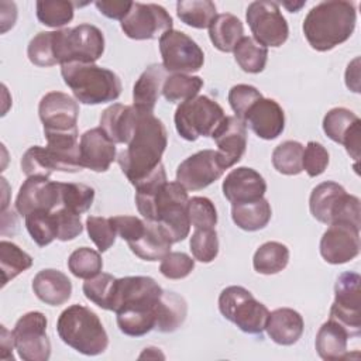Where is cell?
I'll list each match as a JSON object with an SVG mask.
<instances>
[{"label":"cell","instance_id":"6da1fadb","mask_svg":"<svg viewBox=\"0 0 361 361\" xmlns=\"http://www.w3.org/2000/svg\"><path fill=\"white\" fill-rule=\"evenodd\" d=\"M164 289L151 276H124L116 279L111 310L117 326L130 337H141L155 329L158 305Z\"/></svg>","mask_w":361,"mask_h":361},{"label":"cell","instance_id":"7a4b0ae2","mask_svg":"<svg viewBox=\"0 0 361 361\" xmlns=\"http://www.w3.org/2000/svg\"><path fill=\"white\" fill-rule=\"evenodd\" d=\"M166 145L168 135L164 123L154 113L140 111L134 134L127 148L117 157L121 172L134 188L162 165L161 158Z\"/></svg>","mask_w":361,"mask_h":361},{"label":"cell","instance_id":"3957f363","mask_svg":"<svg viewBox=\"0 0 361 361\" xmlns=\"http://www.w3.org/2000/svg\"><path fill=\"white\" fill-rule=\"evenodd\" d=\"M355 6L351 1L329 0L312 7L303 20V34L309 45L326 52L345 42L354 32Z\"/></svg>","mask_w":361,"mask_h":361},{"label":"cell","instance_id":"277c9868","mask_svg":"<svg viewBox=\"0 0 361 361\" xmlns=\"http://www.w3.org/2000/svg\"><path fill=\"white\" fill-rule=\"evenodd\" d=\"M61 75L76 100L83 104L114 102L121 94L120 78L113 71L96 63H63L61 65Z\"/></svg>","mask_w":361,"mask_h":361},{"label":"cell","instance_id":"5b68a950","mask_svg":"<svg viewBox=\"0 0 361 361\" xmlns=\"http://www.w3.org/2000/svg\"><path fill=\"white\" fill-rule=\"evenodd\" d=\"M59 338L85 355H99L109 345V336L99 316L86 306L72 305L58 317Z\"/></svg>","mask_w":361,"mask_h":361},{"label":"cell","instance_id":"8992f818","mask_svg":"<svg viewBox=\"0 0 361 361\" xmlns=\"http://www.w3.org/2000/svg\"><path fill=\"white\" fill-rule=\"evenodd\" d=\"M56 63H94L104 52V35L92 24L54 31Z\"/></svg>","mask_w":361,"mask_h":361},{"label":"cell","instance_id":"52a82bcc","mask_svg":"<svg viewBox=\"0 0 361 361\" xmlns=\"http://www.w3.org/2000/svg\"><path fill=\"white\" fill-rule=\"evenodd\" d=\"M219 310L224 319L234 323L241 331L248 334H262L269 310L258 302L244 286L231 285L221 290L219 296Z\"/></svg>","mask_w":361,"mask_h":361},{"label":"cell","instance_id":"ba28073f","mask_svg":"<svg viewBox=\"0 0 361 361\" xmlns=\"http://www.w3.org/2000/svg\"><path fill=\"white\" fill-rule=\"evenodd\" d=\"M224 117V110L217 102L207 96H195L176 107L173 120L183 140L196 141L199 137H212Z\"/></svg>","mask_w":361,"mask_h":361},{"label":"cell","instance_id":"9c48e42d","mask_svg":"<svg viewBox=\"0 0 361 361\" xmlns=\"http://www.w3.org/2000/svg\"><path fill=\"white\" fill-rule=\"evenodd\" d=\"M361 276L357 272H343L334 285V302L330 317L340 323L351 337L361 333Z\"/></svg>","mask_w":361,"mask_h":361},{"label":"cell","instance_id":"30bf717a","mask_svg":"<svg viewBox=\"0 0 361 361\" xmlns=\"http://www.w3.org/2000/svg\"><path fill=\"white\" fill-rule=\"evenodd\" d=\"M245 18L254 35L252 38L262 47L278 48L288 39L289 27L278 3L268 0L252 1L247 7Z\"/></svg>","mask_w":361,"mask_h":361},{"label":"cell","instance_id":"8fae6325","mask_svg":"<svg viewBox=\"0 0 361 361\" xmlns=\"http://www.w3.org/2000/svg\"><path fill=\"white\" fill-rule=\"evenodd\" d=\"M162 66L172 73H193L202 69L204 54L202 48L185 32L169 30L159 38Z\"/></svg>","mask_w":361,"mask_h":361},{"label":"cell","instance_id":"7c38bea8","mask_svg":"<svg viewBox=\"0 0 361 361\" xmlns=\"http://www.w3.org/2000/svg\"><path fill=\"white\" fill-rule=\"evenodd\" d=\"M47 317L41 312L23 314L14 329V347L24 361H47L51 355V341L47 336Z\"/></svg>","mask_w":361,"mask_h":361},{"label":"cell","instance_id":"4fadbf2b","mask_svg":"<svg viewBox=\"0 0 361 361\" xmlns=\"http://www.w3.org/2000/svg\"><path fill=\"white\" fill-rule=\"evenodd\" d=\"M124 34L137 41L161 38L166 31L172 30L173 21L169 13L155 3H137L120 23Z\"/></svg>","mask_w":361,"mask_h":361},{"label":"cell","instance_id":"5bb4252c","mask_svg":"<svg viewBox=\"0 0 361 361\" xmlns=\"http://www.w3.org/2000/svg\"><path fill=\"white\" fill-rule=\"evenodd\" d=\"M226 168L217 151L202 149L183 159L176 169V182L186 190H200L216 182Z\"/></svg>","mask_w":361,"mask_h":361},{"label":"cell","instance_id":"9a60e30c","mask_svg":"<svg viewBox=\"0 0 361 361\" xmlns=\"http://www.w3.org/2000/svg\"><path fill=\"white\" fill-rule=\"evenodd\" d=\"M360 254V227L347 221L330 223L320 240V255L329 264L338 265Z\"/></svg>","mask_w":361,"mask_h":361},{"label":"cell","instance_id":"2e32d148","mask_svg":"<svg viewBox=\"0 0 361 361\" xmlns=\"http://www.w3.org/2000/svg\"><path fill=\"white\" fill-rule=\"evenodd\" d=\"M62 207L61 182H52L44 176H28L20 186L16 197V209L21 216L34 210L54 212Z\"/></svg>","mask_w":361,"mask_h":361},{"label":"cell","instance_id":"e0dca14e","mask_svg":"<svg viewBox=\"0 0 361 361\" xmlns=\"http://www.w3.org/2000/svg\"><path fill=\"white\" fill-rule=\"evenodd\" d=\"M38 114L44 126V133L72 131L78 128L79 104L66 93L49 92L41 97Z\"/></svg>","mask_w":361,"mask_h":361},{"label":"cell","instance_id":"ac0fdd59","mask_svg":"<svg viewBox=\"0 0 361 361\" xmlns=\"http://www.w3.org/2000/svg\"><path fill=\"white\" fill-rule=\"evenodd\" d=\"M323 131L331 141L343 144L351 158H360L361 120L355 113L345 107L329 110L323 118Z\"/></svg>","mask_w":361,"mask_h":361},{"label":"cell","instance_id":"d6986e66","mask_svg":"<svg viewBox=\"0 0 361 361\" xmlns=\"http://www.w3.org/2000/svg\"><path fill=\"white\" fill-rule=\"evenodd\" d=\"M217 145L219 158L226 169L235 165L247 148V124L235 117L226 116L212 134Z\"/></svg>","mask_w":361,"mask_h":361},{"label":"cell","instance_id":"ffe728a7","mask_svg":"<svg viewBox=\"0 0 361 361\" xmlns=\"http://www.w3.org/2000/svg\"><path fill=\"white\" fill-rule=\"evenodd\" d=\"M47 138V155L54 171L79 172L83 169L80 162V144L78 142V128L72 131L44 133Z\"/></svg>","mask_w":361,"mask_h":361},{"label":"cell","instance_id":"44dd1931","mask_svg":"<svg viewBox=\"0 0 361 361\" xmlns=\"http://www.w3.org/2000/svg\"><path fill=\"white\" fill-rule=\"evenodd\" d=\"M223 195L231 203L254 202L264 197L267 192V182L255 169L240 166L228 172L223 180Z\"/></svg>","mask_w":361,"mask_h":361},{"label":"cell","instance_id":"7402d4cb","mask_svg":"<svg viewBox=\"0 0 361 361\" xmlns=\"http://www.w3.org/2000/svg\"><path fill=\"white\" fill-rule=\"evenodd\" d=\"M80 162L83 168L94 172H106L114 162L116 144L100 128H90L80 137Z\"/></svg>","mask_w":361,"mask_h":361},{"label":"cell","instance_id":"603a6c76","mask_svg":"<svg viewBox=\"0 0 361 361\" xmlns=\"http://www.w3.org/2000/svg\"><path fill=\"white\" fill-rule=\"evenodd\" d=\"M244 123L262 140H275L285 128V113L274 99L261 97L248 110Z\"/></svg>","mask_w":361,"mask_h":361},{"label":"cell","instance_id":"cb8c5ba5","mask_svg":"<svg viewBox=\"0 0 361 361\" xmlns=\"http://www.w3.org/2000/svg\"><path fill=\"white\" fill-rule=\"evenodd\" d=\"M138 117L140 111L134 106L114 103L103 110L100 128L114 144H128L137 127Z\"/></svg>","mask_w":361,"mask_h":361},{"label":"cell","instance_id":"d4e9b609","mask_svg":"<svg viewBox=\"0 0 361 361\" xmlns=\"http://www.w3.org/2000/svg\"><path fill=\"white\" fill-rule=\"evenodd\" d=\"M166 78L168 72L162 63L149 65L134 83L133 106L142 113H154Z\"/></svg>","mask_w":361,"mask_h":361},{"label":"cell","instance_id":"484cf974","mask_svg":"<svg viewBox=\"0 0 361 361\" xmlns=\"http://www.w3.org/2000/svg\"><path fill=\"white\" fill-rule=\"evenodd\" d=\"M35 296L49 306H59L69 300L72 295V282L61 271L47 268L41 269L32 279Z\"/></svg>","mask_w":361,"mask_h":361},{"label":"cell","instance_id":"4316f807","mask_svg":"<svg viewBox=\"0 0 361 361\" xmlns=\"http://www.w3.org/2000/svg\"><path fill=\"white\" fill-rule=\"evenodd\" d=\"M305 323L299 312L279 307L268 314L265 330L271 340L279 345H292L303 334Z\"/></svg>","mask_w":361,"mask_h":361},{"label":"cell","instance_id":"83f0119b","mask_svg":"<svg viewBox=\"0 0 361 361\" xmlns=\"http://www.w3.org/2000/svg\"><path fill=\"white\" fill-rule=\"evenodd\" d=\"M350 333L336 320L329 319L322 324L316 334V350L320 358L326 361H338L350 357L347 350V343Z\"/></svg>","mask_w":361,"mask_h":361},{"label":"cell","instance_id":"f1b7e54d","mask_svg":"<svg viewBox=\"0 0 361 361\" xmlns=\"http://www.w3.org/2000/svg\"><path fill=\"white\" fill-rule=\"evenodd\" d=\"M172 241L164 228L155 223L145 220V231L137 240L128 244L130 250L144 261L162 259L171 251Z\"/></svg>","mask_w":361,"mask_h":361},{"label":"cell","instance_id":"f546056e","mask_svg":"<svg viewBox=\"0 0 361 361\" xmlns=\"http://www.w3.org/2000/svg\"><path fill=\"white\" fill-rule=\"evenodd\" d=\"M209 37L219 51L233 52L244 37L243 23L230 13L217 14L209 27Z\"/></svg>","mask_w":361,"mask_h":361},{"label":"cell","instance_id":"4dcf8cb0","mask_svg":"<svg viewBox=\"0 0 361 361\" xmlns=\"http://www.w3.org/2000/svg\"><path fill=\"white\" fill-rule=\"evenodd\" d=\"M271 216V204L264 197L254 202L231 204V219L234 224L245 231L264 228L269 223Z\"/></svg>","mask_w":361,"mask_h":361},{"label":"cell","instance_id":"1f68e13d","mask_svg":"<svg viewBox=\"0 0 361 361\" xmlns=\"http://www.w3.org/2000/svg\"><path fill=\"white\" fill-rule=\"evenodd\" d=\"M188 314L186 300L171 290H164L158 305L155 329L161 333H172L178 330Z\"/></svg>","mask_w":361,"mask_h":361},{"label":"cell","instance_id":"d6a6232c","mask_svg":"<svg viewBox=\"0 0 361 361\" xmlns=\"http://www.w3.org/2000/svg\"><path fill=\"white\" fill-rule=\"evenodd\" d=\"M345 189L331 180H326L313 188L309 197V209L312 216L324 224H330L331 213Z\"/></svg>","mask_w":361,"mask_h":361},{"label":"cell","instance_id":"836d02e7","mask_svg":"<svg viewBox=\"0 0 361 361\" xmlns=\"http://www.w3.org/2000/svg\"><path fill=\"white\" fill-rule=\"evenodd\" d=\"M289 248L278 241H267L259 245L252 257V267L258 274L274 275L286 268Z\"/></svg>","mask_w":361,"mask_h":361},{"label":"cell","instance_id":"e575fe53","mask_svg":"<svg viewBox=\"0 0 361 361\" xmlns=\"http://www.w3.org/2000/svg\"><path fill=\"white\" fill-rule=\"evenodd\" d=\"M176 14L192 28H209L216 18V6L210 0H182L176 3Z\"/></svg>","mask_w":361,"mask_h":361},{"label":"cell","instance_id":"d590c367","mask_svg":"<svg viewBox=\"0 0 361 361\" xmlns=\"http://www.w3.org/2000/svg\"><path fill=\"white\" fill-rule=\"evenodd\" d=\"M203 87V79L199 76L185 75V73H172L164 82L162 96L169 103H183L189 99L197 96Z\"/></svg>","mask_w":361,"mask_h":361},{"label":"cell","instance_id":"8d00e7d4","mask_svg":"<svg viewBox=\"0 0 361 361\" xmlns=\"http://www.w3.org/2000/svg\"><path fill=\"white\" fill-rule=\"evenodd\" d=\"M238 66L247 73H259L264 71L268 59V49L258 44L252 37H243L233 51Z\"/></svg>","mask_w":361,"mask_h":361},{"label":"cell","instance_id":"74e56055","mask_svg":"<svg viewBox=\"0 0 361 361\" xmlns=\"http://www.w3.org/2000/svg\"><path fill=\"white\" fill-rule=\"evenodd\" d=\"M32 265V258L25 251H23L17 244L11 241H0V267L3 275V286L28 269Z\"/></svg>","mask_w":361,"mask_h":361},{"label":"cell","instance_id":"f35d334b","mask_svg":"<svg viewBox=\"0 0 361 361\" xmlns=\"http://www.w3.org/2000/svg\"><path fill=\"white\" fill-rule=\"evenodd\" d=\"M37 18L51 28H61L72 21L75 4L66 0H39L35 4Z\"/></svg>","mask_w":361,"mask_h":361},{"label":"cell","instance_id":"ab89813d","mask_svg":"<svg viewBox=\"0 0 361 361\" xmlns=\"http://www.w3.org/2000/svg\"><path fill=\"white\" fill-rule=\"evenodd\" d=\"M303 148L305 147L299 141H283L272 152L274 168L282 175H299L303 171Z\"/></svg>","mask_w":361,"mask_h":361},{"label":"cell","instance_id":"60d3db41","mask_svg":"<svg viewBox=\"0 0 361 361\" xmlns=\"http://www.w3.org/2000/svg\"><path fill=\"white\" fill-rule=\"evenodd\" d=\"M25 227L37 245L45 247L56 238V224L52 212L34 210L25 216Z\"/></svg>","mask_w":361,"mask_h":361},{"label":"cell","instance_id":"b9f144b4","mask_svg":"<svg viewBox=\"0 0 361 361\" xmlns=\"http://www.w3.org/2000/svg\"><path fill=\"white\" fill-rule=\"evenodd\" d=\"M116 279L117 278H114L110 274L100 272L90 279H86V282H83L82 290L85 296L90 302H93L96 306L104 310H111V300H113Z\"/></svg>","mask_w":361,"mask_h":361},{"label":"cell","instance_id":"7bdbcfd3","mask_svg":"<svg viewBox=\"0 0 361 361\" xmlns=\"http://www.w3.org/2000/svg\"><path fill=\"white\" fill-rule=\"evenodd\" d=\"M68 268L76 278L90 279L102 272L103 261L99 251L89 247H80L69 255Z\"/></svg>","mask_w":361,"mask_h":361},{"label":"cell","instance_id":"ee69618b","mask_svg":"<svg viewBox=\"0 0 361 361\" xmlns=\"http://www.w3.org/2000/svg\"><path fill=\"white\" fill-rule=\"evenodd\" d=\"M62 206L76 214L87 212L94 200V189L85 183H63L61 182Z\"/></svg>","mask_w":361,"mask_h":361},{"label":"cell","instance_id":"f6af8a7d","mask_svg":"<svg viewBox=\"0 0 361 361\" xmlns=\"http://www.w3.org/2000/svg\"><path fill=\"white\" fill-rule=\"evenodd\" d=\"M190 251L195 259L209 264L219 254V238L214 228H195L190 237Z\"/></svg>","mask_w":361,"mask_h":361},{"label":"cell","instance_id":"bcb514c9","mask_svg":"<svg viewBox=\"0 0 361 361\" xmlns=\"http://www.w3.org/2000/svg\"><path fill=\"white\" fill-rule=\"evenodd\" d=\"M27 55L31 63L37 66H54L56 65L54 51V31L38 32L28 44Z\"/></svg>","mask_w":361,"mask_h":361},{"label":"cell","instance_id":"7dc6e473","mask_svg":"<svg viewBox=\"0 0 361 361\" xmlns=\"http://www.w3.org/2000/svg\"><path fill=\"white\" fill-rule=\"evenodd\" d=\"M188 216L195 228H214L217 224V210L214 203L203 196H195L188 200Z\"/></svg>","mask_w":361,"mask_h":361},{"label":"cell","instance_id":"c3c4849f","mask_svg":"<svg viewBox=\"0 0 361 361\" xmlns=\"http://www.w3.org/2000/svg\"><path fill=\"white\" fill-rule=\"evenodd\" d=\"M86 230H87L89 238L94 243L99 252L107 251L116 241L117 231H116L110 217L87 216Z\"/></svg>","mask_w":361,"mask_h":361},{"label":"cell","instance_id":"681fc988","mask_svg":"<svg viewBox=\"0 0 361 361\" xmlns=\"http://www.w3.org/2000/svg\"><path fill=\"white\" fill-rule=\"evenodd\" d=\"M261 97H264V96L255 86L245 85V83L235 85L228 92V103H230L233 111L235 113V117L241 118L243 121H244L250 107Z\"/></svg>","mask_w":361,"mask_h":361},{"label":"cell","instance_id":"f907efd6","mask_svg":"<svg viewBox=\"0 0 361 361\" xmlns=\"http://www.w3.org/2000/svg\"><path fill=\"white\" fill-rule=\"evenodd\" d=\"M21 171L27 176H44L49 178L54 169L51 168L45 147H30L21 158Z\"/></svg>","mask_w":361,"mask_h":361},{"label":"cell","instance_id":"816d5d0a","mask_svg":"<svg viewBox=\"0 0 361 361\" xmlns=\"http://www.w3.org/2000/svg\"><path fill=\"white\" fill-rule=\"evenodd\" d=\"M195 268V259L185 252L169 251L159 264L161 274L168 279H183Z\"/></svg>","mask_w":361,"mask_h":361},{"label":"cell","instance_id":"f5cc1de1","mask_svg":"<svg viewBox=\"0 0 361 361\" xmlns=\"http://www.w3.org/2000/svg\"><path fill=\"white\" fill-rule=\"evenodd\" d=\"M52 214L56 224V240L69 241L76 238L83 231L80 216L71 212L69 209L62 206L54 210Z\"/></svg>","mask_w":361,"mask_h":361},{"label":"cell","instance_id":"db71d44e","mask_svg":"<svg viewBox=\"0 0 361 361\" xmlns=\"http://www.w3.org/2000/svg\"><path fill=\"white\" fill-rule=\"evenodd\" d=\"M329 165V152L327 149L316 141H309L303 148L302 166L310 178L322 175Z\"/></svg>","mask_w":361,"mask_h":361},{"label":"cell","instance_id":"11a10c76","mask_svg":"<svg viewBox=\"0 0 361 361\" xmlns=\"http://www.w3.org/2000/svg\"><path fill=\"white\" fill-rule=\"evenodd\" d=\"M117 234L127 241V244L137 241L145 231V220L135 216H114L110 217Z\"/></svg>","mask_w":361,"mask_h":361},{"label":"cell","instance_id":"9f6ffc18","mask_svg":"<svg viewBox=\"0 0 361 361\" xmlns=\"http://www.w3.org/2000/svg\"><path fill=\"white\" fill-rule=\"evenodd\" d=\"M96 8L100 11V14H103L107 18H113V20H123L131 6L133 1H124V0H97L94 1Z\"/></svg>","mask_w":361,"mask_h":361},{"label":"cell","instance_id":"6f0895ef","mask_svg":"<svg viewBox=\"0 0 361 361\" xmlns=\"http://www.w3.org/2000/svg\"><path fill=\"white\" fill-rule=\"evenodd\" d=\"M345 86L355 93L360 92V58H355L348 63L345 71Z\"/></svg>","mask_w":361,"mask_h":361},{"label":"cell","instance_id":"680465c9","mask_svg":"<svg viewBox=\"0 0 361 361\" xmlns=\"http://www.w3.org/2000/svg\"><path fill=\"white\" fill-rule=\"evenodd\" d=\"M13 345H14L13 331H8L4 326H1L0 350H1V358L3 360H13Z\"/></svg>","mask_w":361,"mask_h":361},{"label":"cell","instance_id":"91938a15","mask_svg":"<svg viewBox=\"0 0 361 361\" xmlns=\"http://www.w3.org/2000/svg\"><path fill=\"white\" fill-rule=\"evenodd\" d=\"M305 3L306 1H283L282 3V6L288 10V11H290V13H296V11H299L303 6H305Z\"/></svg>","mask_w":361,"mask_h":361}]
</instances>
